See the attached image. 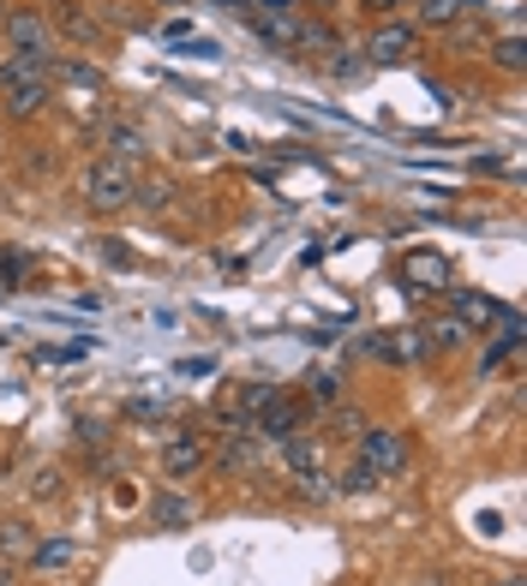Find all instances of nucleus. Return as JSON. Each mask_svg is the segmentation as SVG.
<instances>
[{
    "mask_svg": "<svg viewBox=\"0 0 527 586\" xmlns=\"http://www.w3.org/2000/svg\"><path fill=\"white\" fill-rule=\"evenodd\" d=\"M402 461H407V443H402V431H384V425H365L360 431V473L372 479H390V473H402Z\"/></svg>",
    "mask_w": 527,
    "mask_h": 586,
    "instance_id": "1",
    "label": "nucleus"
},
{
    "mask_svg": "<svg viewBox=\"0 0 527 586\" xmlns=\"http://www.w3.org/2000/svg\"><path fill=\"white\" fill-rule=\"evenodd\" d=\"M132 186H138V180H132V168L108 156V163L91 168V180H84V198H91L96 210H126V203H132Z\"/></svg>",
    "mask_w": 527,
    "mask_h": 586,
    "instance_id": "2",
    "label": "nucleus"
},
{
    "mask_svg": "<svg viewBox=\"0 0 527 586\" xmlns=\"http://www.w3.org/2000/svg\"><path fill=\"white\" fill-rule=\"evenodd\" d=\"M288 473H294V485L306 496H324L330 491V467H324V449L312 443V437H288Z\"/></svg>",
    "mask_w": 527,
    "mask_h": 586,
    "instance_id": "3",
    "label": "nucleus"
},
{
    "mask_svg": "<svg viewBox=\"0 0 527 586\" xmlns=\"http://www.w3.org/2000/svg\"><path fill=\"white\" fill-rule=\"evenodd\" d=\"M252 24L276 42V49H300V31H306V19H300L294 0H258V7H252Z\"/></svg>",
    "mask_w": 527,
    "mask_h": 586,
    "instance_id": "4",
    "label": "nucleus"
},
{
    "mask_svg": "<svg viewBox=\"0 0 527 586\" xmlns=\"http://www.w3.org/2000/svg\"><path fill=\"white\" fill-rule=\"evenodd\" d=\"M7 42H12V54H42V61H54V24L42 19V12H12Z\"/></svg>",
    "mask_w": 527,
    "mask_h": 586,
    "instance_id": "5",
    "label": "nucleus"
},
{
    "mask_svg": "<svg viewBox=\"0 0 527 586\" xmlns=\"http://www.w3.org/2000/svg\"><path fill=\"white\" fill-rule=\"evenodd\" d=\"M204 456H210V449H204L198 431H168L163 437V473L168 479H193L204 467Z\"/></svg>",
    "mask_w": 527,
    "mask_h": 586,
    "instance_id": "6",
    "label": "nucleus"
},
{
    "mask_svg": "<svg viewBox=\"0 0 527 586\" xmlns=\"http://www.w3.org/2000/svg\"><path fill=\"white\" fill-rule=\"evenodd\" d=\"M270 395H276L270 384H228V395H223V419H228V425H240V419L252 425V419L264 414V401H270Z\"/></svg>",
    "mask_w": 527,
    "mask_h": 586,
    "instance_id": "7",
    "label": "nucleus"
},
{
    "mask_svg": "<svg viewBox=\"0 0 527 586\" xmlns=\"http://www.w3.org/2000/svg\"><path fill=\"white\" fill-rule=\"evenodd\" d=\"M365 54H372L378 66L402 61V54H414V24H378L372 42H365Z\"/></svg>",
    "mask_w": 527,
    "mask_h": 586,
    "instance_id": "8",
    "label": "nucleus"
},
{
    "mask_svg": "<svg viewBox=\"0 0 527 586\" xmlns=\"http://www.w3.org/2000/svg\"><path fill=\"white\" fill-rule=\"evenodd\" d=\"M49 91H54L49 79H31V84H7L0 96H7V114H12V121H31V114L49 108Z\"/></svg>",
    "mask_w": 527,
    "mask_h": 586,
    "instance_id": "9",
    "label": "nucleus"
},
{
    "mask_svg": "<svg viewBox=\"0 0 527 586\" xmlns=\"http://www.w3.org/2000/svg\"><path fill=\"white\" fill-rule=\"evenodd\" d=\"M294 425H300V414H294V401H282V395H270V401H264V414L252 419V431H264V437H294Z\"/></svg>",
    "mask_w": 527,
    "mask_h": 586,
    "instance_id": "10",
    "label": "nucleus"
},
{
    "mask_svg": "<svg viewBox=\"0 0 527 586\" xmlns=\"http://www.w3.org/2000/svg\"><path fill=\"white\" fill-rule=\"evenodd\" d=\"M456 312H462V324H474V329L509 324V312L497 300H486V293H456Z\"/></svg>",
    "mask_w": 527,
    "mask_h": 586,
    "instance_id": "11",
    "label": "nucleus"
},
{
    "mask_svg": "<svg viewBox=\"0 0 527 586\" xmlns=\"http://www.w3.org/2000/svg\"><path fill=\"white\" fill-rule=\"evenodd\" d=\"M402 275H407L414 287H444L450 263L437 258V252H407V258H402Z\"/></svg>",
    "mask_w": 527,
    "mask_h": 586,
    "instance_id": "12",
    "label": "nucleus"
},
{
    "mask_svg": "<svg viewBox=\"0 0 527 586\" xmlns=\"http://www.w3.org/2000/svg\"><path fill=\"white\" fill-rule=\"evenodd\" d=\"M49 66H54V61H42V54H7V61H0V91H7V84L49 79Z\"/></svg>",
    "mask_w": 527,
    "mask_h": 586,
    "instance_id": "13",
    "label": "nucleus"
},
{
    "mask_svg": "<svg viewBox=\"0 0 527 586\" xmlns=\"http://www.w3.org/2000/svg\"><path fill=\"white\" fill-rule=\"evenodd\" d=\"M151 521L174 533V526H193V521H198V509L186 503V496H174V491H168V496H156V503H151Z\"/></svg>",
    "mask_w": 527,
    "mask_h": 586,
    "instance_id": "14",
    "label": "nucleus"
},
{
    "mask_svg": "<svg viewBox=\"0 0 527 586\" xmlns=\"http://www.w3.org/2000/svg\"><path fill=\"white\" fill-rule=\"evenodd\" d=\"M252 449H258L252 425H246V431H234L228 443H223V473H234V467H246V461H252Z\"/></svg>",
    "mask_w": 527,
    "mask_h": 586,
    "instance_id": "15",
    "label": "nucleus"
},
{
    "mask_svg": "<svg viewBox=\"0 0 527 586\" xmlns=\"http://www.w3.org/2000/svg\"><path fill=\"white\" fill-rule=\"evenodd\" d=\"M72 556H79V551H72L66 538H42V545H31V563L37 568H66Z\"/></svg>",
    "mask_w": 527,
    "mask_h": 586,
    "instance_id": "16",
    "label": "nucleus"
},
{
    "mask_svg": "<svg viewBox=\"0 0 527 586\" xmlns=\"http://www.w3.org/2000/svg\"><path fill=\"white\" fill-rule=\"evenodd\" d=\"M31 545H37V538H31V526H24V521H0V551H7V556H24Z\"/></svg>",
    "mask_w": 527,
    "mask_h": 586,
    "instance_id": "17",
    "label": "nucleus"
},
{
    "mask_svg": "<svg viewBox=\"0 0 527 586\" xmlns=\"http://www.w3.org/2000/svg\"><path fill=\"white\" fill-rule=\"evenodd\" d=\"M108 144H114V163H132V156L144 150L138 126H108Z\"/></svg>",
    "mask_w": 527,
    "mask_h": 586,
    "instance_id": "18",
    "label": "nucleus"
},
{
    "mask_svg": "<svg viewBox=\"0 0 527 586\" xmlns=\"http://www.w3.org/2000/svg\"><path fill=\"white\" fill-rule=\"evenodd\" d=\"M462 7H467V0H420V19H426V24H450V19H462Z\"/></svg>",
    "mask_w": 527,
    "mask_h": 586,
    "instance_id": "19",
    "label": "nucleus"
},
{
    "mask_svg": "<svg viewBox=\"0 0 527 586\" xmlns=\"http://www.w3.org/2000/svg\"><path fill=\"white\" fill-rule=\"evenodd\" d=\"M492 61H497V66H504V72H521V61H527L521 36H504V42H497V49H492Z\"/></svg>",
    "mask_w": 527,
    "mask_h": 586,
    "instance_id": "20",
    "label": "nucleus"
},
{
    "mask_svg": "<svg viewBox=\"0 0 527 586\" xmlns=\"http://www.w3.org/2000/svg\"><path fill=\"white\" fill-rule=\"evenodd\" d=\"M132 203H144V210H163V203H168V180H144V186H132Z\"/></svg>",
    "mask_w": 527,
    "mask_h": 586,
    "instance_id": "21",
    "label": "nucleus"
},
{
    "mask_svg": "<svg viewBox=\"0 0 527 586\" xmlns=\"http://www.w3.org/2000/svg\"><path fill=\"white\" fill-rule=\"evenodd\" d=\"M61 485H66L61 467H37L31 473V496H61Z\"/></svg>",
    "mask_w": 527,
    "mask_h": 586,
    "instance_id": "22",
    "label": "nucleus"
},
{
    "mask_svg": "<svg viewBox=\"0 0 527 586\" xmlns=\"http://www.w3.org/2000/svg\"><path fill=\"white\" fill-rule=\"evenodd\" d=\"M407 342H414V335H378V354H384V359H414V347H407Z\"/></svg>",
    "mask_w": 527,
    "mask_h": 586,
    "instance_id": "23",
    "label": "nucleus"
},
{
    "mask_svg": "<svg viewBox=\"0 0 527 586\" xmlns=\"http://www.w3.org/2000/svg\"><path fill=\"white\" fill-rule=\"evenodd\" d=\"M462 335H467V329H462V317H444V324H432V342H437V347H456Z\"/></svg>",
    "mask_w": 527,
    "mask_h": 586,
    "instance_id": "24",
    "label": "nucleus"
},
{
    "mask_svg": "<svg viewBox=\"0 0 527 586\" xmlns=\"http://www.w3.org/2000/svg\"><path fill=\"white\" fill-rule=\"evenodd\" d=\"M312 401H318V407H335V377H330V372L312 377Z\"/></svg>",
    "mask_w": 527,
    "mask_h": 586,
    "instance_id": "25",
    "label": "nucleus"
},
{
    "mask_svg": "<svg viewBox=\"0 0 527 586\" xmlns=\"http://www.w3.org/2000/svg\"><path fill=\"white\" fill-rule=\"evenodd\" d=\"M61 79H72V84H102V72H96V66H79V61H72V66H61Z\"/></svg>",
    "mask_w": 527,
    "mask_h": 586,
    "instance_id": "26",
    "label": "nucleus"
},
{
    "mask_svg": "<svg viewBox=\"0 0 527 586\" xmlns=\"http://www.w3.org/2000/svg\"><path fill=\"white\" fill-rule=\"evenodd\" d=\"M365 7H372V12H395L402 0H365Z\"/></svg>",
    "mask_w": 527,
    "mask_h": 586,
    "instance_id": "27",
    "label": "nucleus"
},
{
    "mask_svg": "<svg viewBox=\"0 0 527 586\" xmlns=\"http://www.w3.org/2000/svg\"><path fill=\"white\" fill-rule=\"evenodd\" d=\"M509 586H521V580H509Z\"/></svg>",
    "mask_w": 527,
    "mask_h": 586,
    "instance_id": "28",
    "label": "nucleus"
}]
</instances>
